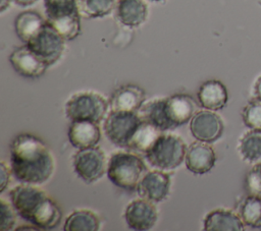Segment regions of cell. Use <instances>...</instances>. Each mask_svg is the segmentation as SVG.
<instances>
[{"label":"cell","mask_w":261,"mask_h":231,"mask_svg":"<svg viewBox=\"0 0 261 231\" xmlns=\"http://www.w3.org/2000/svg\"><path fill=\"white\" fill-rule=\"evenodd\" d=\"M114 0H79L81 15L97 18L108 15L114 8Z\"/></svg>","instance_id":"cell-27"},{"label":"cell","mask_w":261,"mask_h":231,"mask_svg":"<svg viewBox=\"0 0 261 231\" xmlns=\"http://www.w3.org/2000/svg\"><path fill=\"white\" fill-rule=\"evenodd\" d=\"M17 5L19 6H30L33 5L34 3H36L38 0H13Z\"/></svg>","instance_id":"cell-33"},{"label":"cell","mask_w":261,"mask_h":231,"mask_svg":"<svg viewBox=\"0 0 261 231\" xmlns=\"http://www.w3.org/2000/svg\"><path fill=\"white\" fill-rule=\"evenodd\" d=\"M245 189L248 195L261 197V177L253 167L246 175Z\"/></svg>","instance_id":"cell-30"},{"label":"cell","mask_w":261,"mask_h":231,"mask_svg":"<svg viewBox=\"0 0 261 231\" xmlns=\"http://www.w3.org/2000/svg\"><path fill=\"white\" fill-rule=\"evenodd\" d=\"M244 229L245 224L239 214L230 210H213L204 219L206 231H243Z\"/></svg>","instance_id":"cell-18"},{"label":"cell","mask_w":261,"mask_h":231,"mask_svg":"<svg viewBox=\"0 0 261 231\" xmlns=\"http://www.w3.org/2000/svg\"><path fill=\"white\" fill-rule=\"evenodd\" d=\"M216 162V155L211 146L203 141H195L187 149L185 163L189 171L203 175L211 171Z\"/></svg>","instance_id":"cell-15"},{"label":"cell","mask_w":261,"mask_h":231,"mask_svg":"<svg viewBox=\"0 0 261 231\" xmlns=\"http://www.w3.org/2000/svg\"><path fill=\"white\" fill-rule=\"evenodd\" d=\"M242 119L248 128L261 130V101L251 100L242 111Z\"/></svg>","instance_id":"cell-28"},{"label":"cell","mask_w":261,"mask_h":231,"mask_svg":"<svg viewBox=\"0 0 261 231\" xmlns=\"http://www.w3.org/2000/svg\"><path fill=\"white\" fill-rule=\"evenodd\" d=\"M144 161L136 154L128 152L114 153L108 163L106 174L111 183L124 190H135L147 173Z\"/></svg>","instance_id":"cell-3"},{"label":"cell","mask_w":261,"mask_h":231,"mask_svg":"<svg viewBox=\"0 0 261 231\" xmlns=\"http://www.w3.org/2000/svg\"><path fill=\"white\" fill-rule=\"evenodd\" d=\"M139 111L144 121L152 124L161 132L172 129L165 112V98L154 99L144 103Z\"/></svg>","instance_id":"cell-21"},{"label":"cell","mask_w":261,"mask_h":231,"mask_svg":"<svg viewBox=\"0 0 261 231\" xmlns=\"http://www.w3.org/2000/svg\"><path fill=\"white\" fill-rule=\"evenodd\" d=\"M46 20L37 11L25 10L15 17L14 30L19 40L25 44L41 30Z\"/></svg>","instance_id":"cell-22"},{"label":"cell","mask_w":261,"mask_h":231,"mask_svg":"<svg viewBox=\"0 0 261 231\" xmlns=\"http://www.w3.org/2000/svg\"><path fill=\"white\" fill-rule=\"evenodd\" d=\"M238 153L240 157L248 163L261 161V130L249 129L238 142Z\"/></svg>","instance_id":"cell-23"},{"label":"cell","mask_w":261,"mask_h":231,"mask_svg":"<svg viewBox=\"0 0 261 231\" xmlns=\"http://www.w3.org/2000/svg\"><path fill=\"white\" fill-rule=\"evenodd\" d=\"M72 165L76 175L86 183L96 182L107 170L104 152L98 147L79 150L72 158Z\"/></svg>","instance_id":"cell-9"},{"label":"cell","mask_w":261,"mask_h":231,"mask_svg":"<svg viewBox=\"0 0 261 231\" xmlns=\"http://www.w3.org/2000/svg\"><path fill=\"white\" fill-rule=\"evenodd\" d=\"M10 204L16 214L39 230L56 228L62 219L59 206L41 188L22 183L9 192Z\"/></svg>","instance_id":"cell-2"},{"label":"cell","mask_w":261,"mask_h":231,"mask_svg":"<svg viewBox=\"0 0 261 231\" xmlns=\"http://www.w3.org/2000/svg\"><path fill=\"white\" fill-rule=\"evenodd\" d=\"M65 39L47 20L41 30L24 45L48 66L56 63L65 49Z\"/></svg>","instance_id":"cell-7"},{"label":"cell","mask_w":261,"mask_h":231,"mask_svg":"<svg viewBox=\"0 0 261 231\" xmlns=\"http://www.w3.org/2000/svg\"><path fill=\"white\" fill-rule=\"evenodd\" d=\"M16 230H39L36 226L34 225H21L19 227H16Z\"/></svg>","instance_id":"cell-35"},{"label":"cell","mask_w":261,"mask_h":231,"mask_svg":"<svg viewBox=\"0 0 261 231\" xmlns=\"http://www.w3.org/2000/svg\"><path fill=\"white\" fill-rule=\"evenodd\" d=\"M15 210L6 200L0 199V230L9 231L12 230L15 226Z\"/></svg>","instance_id":"cell-29"},{"label":"cell","mask_w":261,"mask_h":231,"mask_svg":"<svg viewBox=\"0 0 261 231\" xmlns=\"http://www.w3.org/2000/svg\"><path fill=\"white\" fill-rule=\"evenodd\" d=\"M124 219L128 228L137 231H146L155 226L158 213L154 203L140 197L127 205Z\"/></svg>","instance_id":"cell-11"},{"label":"cell","mask_w":261,"mask_h":231,"mask_svg":"<svg viewBox=\"0 0 261 231\" xmlns=\"http://www.w3.org/2000/svg\"><path fill=\"white\" fill-rule=\"evenodd\" d=\"M12 174L11 169L8 168V166L5 164L4 161H1L0 164V193H3L6 189L9 181H10V175Z\"/></svg>","instance_id":"cell-31"},{"label":"cell","mask_w":261,"mask_h":231,"mask_svg":"<svg viewBox=\"0 0 261 231\" xmlns=\"http://www.w3.org/2000/svg\"><path fill=\"white\" fill-rule=\"evenodd\" d=\"M47 21L66 40L71 41L81 34L79 0H44Z\"/></svg>","instance_id":"cell-4"},{"label":"cell","mask_w":261,"mask_h":231,"mask_svg":"<svg viewBox=\"0 0 261 231\" xmlns=\"http://www.w3.org/2000/svg\"><path fill=\"white\" fill-rule=\"evenodd\" d=\"M99 217L90 210H76L65 220V231H97L100 229Z\"/></svg>","instance_id":"cell-24"},{"label":"cell","mask_w":261,"mask_h":231,"mask_svg":"<svg viewBox=\"0 0 261 231\" xmlns=\"http://www.w3.org/2000/svg\"><path fill=\"white\" fill-rule=\"evenodd\" d=\"M145 92L138 85L126 84L117 89L111 96L112 110L138 112L145 102Z\"/></svg>","instance_id":"cell-19"},{"label":"cell","mask_w":261,"mask_h":231,"mask_svg":"<svg viewBox=\"0 0 261 231\" xmlns=\"http://www.w3.org/2000/svg\"><path fill=\"white\" fill-rule=\"evenodd\" d=\"M197 99L204 109L217 111L226 105L228 93L225 85L220 80L209 79L200 85Z\"/></svg>","instance_id":"cell-17"},{"label":"cell","mask_w":261,"mask_h":231,"mask_svg":"<svg viewBox=\"0 0 261 231\" xmlns=\"http://www.w3.org/2000/svg\"><path fill=\"white\" fill-rule=\"evenodd\" d=\"M9 62L19 75L28 78L42 76L49 67L25 45L14 49L9 55Z\"/></svg>","instance_id":"cell-13"},{"label":"cell","mask_w":261,"mask_h":231,"mask_svg":"<svg viewBox=\"0 0 261 231\" xmlns=\"http://www.w3.org/2000/svg\"><path fill=\"white\" fill-rule=\"evenodd\" d=\"M186 153L187 146L180 136L162 132L145 155L151 166L158 170L169 171L174 170L185 161Z\"/></svg>","instance_id":"cell-5"},{"label":"cell","mask_w":261,"mask_h":231,"mask_svg":"<svg viewBox=\"0 0 261 231\" xmlns=\"http://www.w3.org/2000/svg\"><path fill=\"white\" fill-rule=\"evenodd\" d=\"M98 124L91 121H71L67 132L71 146L79 150L96 147L101 139Z\"/></svg>","instance_id":"cell-16"},{"label":"cell","mask_w":261,"mask_h":231,"mask_svg":"<svg viewBox=\"0 0 261 231\" xmlns=\"http://www.w3.org/2000/svg\"><path fill=\"white\" fill-rule=\"evenodd\" d=\"M197 103L187 94H175L165 98V112L172 129L191 121L196 113Z\"/></svg>","instance_id":"cell-14"},{"label":"cell","mask_w":261,"mask_h":231,"mask_svg":"<svg viewBox=\"0 0 261 231\" xmlns=\"http://www.w3.org/2000/svg\"><path fill=\"white\" fill-rule=\"evenodd\" d=\"M253 94L255 96V99L261 101V75L256 79L253 85Z\"/></svg>","instance_id":"cell-32"},{"label":"cell","mask_w":261,"mask_h":231,"mask_svg":"<svg viewBox=\"0 0 261 231\" xmlns=\"http://www.w3.org/2000/svg\"><path fill=\"white\" fill-rule=\"evenodd\" d=\"M11 1L12 0H1V3H0V12L1 13H3L10 6Z\"/></svg>","instance_id":"cell-34"},{"label":"cell","mask_w":261,"mask_h":231,"mask_svg":"<svg viewBox=\"0 0 261 231\" xmlns=\"http://www.w3.org/2000/svg\"><path fill=\"white\" fill-rule=\"evenodd\" d=\"M161 133L155 126L142 120L129 140L128 148L137 152L146 153Z\"/></svg>","instance_id":"cell-25"},{"label":"cell","mask_w":261,"mask_h":231,"mask_svg":"<svg viewBox=\"0 0 261 231\" xmlns=\"http://www.w3.org/2000/svg\"><path fill=\"white\" fill-rule=\"evenodd\" d=\"M170 188V177L165 171L153 170L147 172L137 186L140 197L152 203H160L166 198Z\"/></svg>","instance_id":"cell-12"},{"label":"cell","mask_w":261,"mask_h":231,"mask_svg":"<svg viewBox=\"0 0 261 231\" xmlns=\"http://www.w3.org/2000/svg\"><path fill=\"white\" fill-rule=\"evenodd\" d=\"M151 1H156V2H159V1H162V0H151Z\"/></svg>","instance_id":"cell-37"},{"label":"cell","mask_w":261,"mask_h":231,"mask_svg":"<svg viewBox=\"0 0 261 231\" xmlns=\"http://www.w3.org/2000/svg\"><path fill=\"white\" fill-rule=\"evenodd\" d=\"M12 175L21 183L40 185L48 181L55 168L51 151L36 135H16L9 147Z\"/></svg>","instance_id":"cell-1"},{"label":"cell","mask_w":261,"mask_h":231,"mask_svg":"<svg viewBox=\"0 0 261 231\" xmlns=\"http://www.w3.org/2000/svg\"><path fill=\"white\" fill-rule=\"evenodd\" d=\"M237 213L245 226L261 228V197L247 195L240 201Z\"/></svg>","instance_id":"cell-26"},{"label":"cell","mask_w":261,"mask_h":231,"mask_svg":"<svg viewBox=\"0 0 261 231\" xmlns=\"http://www.w3.org/2000/svg\"><path fill=\"white\" fill-rule=\"evenodd\" d=\"M66 117L71 121L101 122L108 111L106 99L95 92H79L73 94L65 103Z\"/></svg>","instance_id":"cell-6"},{"label":"cell","mask_w":261,"mask_h":231,"mask_svg":"<svg viewBox=\"0 0 261 231\" xmlns=\"http://www.w3.org/2000/svg\"><path fill=\"white\" fill-rule=\"evenodd\" d=\"M253 168L257 171V173H258V174L260 175V177H261V161L255 163V165L253 166Z\"/></svg>","instance_id":"cell-36"},{"label":"cell","mask_w":261,"mask_h":231,"mask_svg":"<svg viewBox=\"0 0 261 231\" xmlns=\"http://www.w3.org/2000/svg\"><path fill=\"white\" fill-rule=\"evenodd\" d=\"M116 15L123 25L136 27L146 20L148 9L143 0H119Z\"/></svg>","instance_id":"cell-20"},{"label":"cell","mask_w":261,"mask_h":231,"mask_svg":"<svg viewBox=\"0 0 261 231\" xmlns=\"http://www.w3.org/2000/svg\"><path fill=\"white\" fill-rule=\"evenodd\" d=\"M190 130L197 140L212 143L222 135L224 124L217 113L204 109L195 113L190 121Z\"/></svg>","instance_id":"cell-10"},{"label":"cell","mask_w":261,"mask_h":231,"mask_svg":"<svg viewBox=\"0 0 261 231\" xmlns=\"http://www.w3.org/2000/svg\"><path fill=\"white\" fill-rule=\"evenodd\" d=\"M136 111L112 110L104 121V132L109 141L120 148H128L129 140L142 122Z\"/></svg>","instance_id":"cell-8"}]
</instances>
